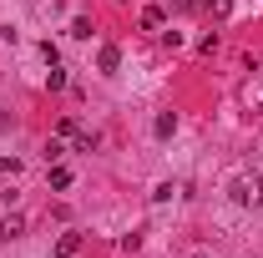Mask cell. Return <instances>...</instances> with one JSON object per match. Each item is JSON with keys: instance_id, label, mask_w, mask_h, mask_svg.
<instances>
[{"instance_id": "1", "label": "cell", "mask_w": 263, "mask_h": 258, "mask_svg": "<svg viewBox=\"0 0 263 258\" xmlns=\"http://www.w3.org/2000/svg\"><path fill=\"white\" fill-rule=\"evenodd\" d=\"M228 193H233V202H238V208H258L263 188L253 182V177H233V182H228Z\"/></svg>"}, {"instance_id": "2", "label": "cell", "mask_w": 263, "mask_h": 258, "mask_svg": "<svg viewBox=\"0 0 263 258\" xmlns=\"http://www.w3.org/2000/svg\"><path fill=\"white\" fill-rule=\"evenodd\" d=\"M97 66H101V71H106V76H111V71H117V66H122V51H117V46H101V56H97Z\"/></svg>"}, {"instance_id": "3", "label": "cell", "mask_w": 263, "mask_h": 258, "mask_svg": "<svg viewBox=\"0 0 263 258\" xmlns=\"http://www.w3.org/2000/svg\"><path fill=\"white\" fill-rule=\"evenodd\" d=\"M21 233H26V218H21V213H10V218L0 223V238H21Z\"/></svg>"}, {"instance_id": "4", "label": "cell", "mask_w": 263, "mask_h": 258, "mask_svg": "<svg viewBox=\"0 0 263 258\" xmlns=\"http://www.w3.org/2000/svg\"><path fill=\"white\" fill-rule=\"evenodd\" d=\"M76 248H81V233H61V238H56V253L61 258H71Z\"/></svg>"}, {"instance_id": "5", "label": "cell", "mask_w": 263, "mask_h": 258, "mask_svg": "<svg viewBox=\"0 0 263 258\" xmlns=\"http://www.w3.org/2000/svg\"><path fill=\"white\" fill-rule=\"evenodd\" d=\"M157 137H172V132H177V112H162V117H157Z\"/></svg>"}, {"instance_id": "6", "label": "cell", "mask_w": 263, "mask_h": 258, "mask_svg": "<svg viewBox=\"0 0 263 258\" xmlns=\"http://www.w3.org/2000/svg\"><path fill=\"white\" fill-rule=\"evenodd\" d=\"M142 31H162V10H157V5L142 10Z\"/></svg>"}, {"instance_id": "7", "label": "cell", "mask_w": 263, "mask_h": 258, "mask_svg": "<svg viewBox=\"0 0 263 258\" xmlns=\"http://www.w3.org/2000/svg\"><path fill=\"white\" fill-rule=\"evenodd\" d=\"M46 86H51V91H61V86H66V71H61V66H51V71H46Z\"/></svg>"}, {"instance_id": "8", "label": "cell", "mask_w": 263, "mask_h": 258, "mask_svg": "<svg viewBox=\"0 0 263 258\" xmlns=\"http://www.w3.org/2000/svg\"><path fill=\"white\" fill-rule=\"evenodd\" d=\"M71 35H76V41H86V35H91V21H86V15H76V21H71Z\"/></svg>"}, {"instance_id": "9", "label": "cell", "mask_w": 263, "mask_h": 258, "mask_svg": "<svg viewBox=\"0 0 263 258\" xmlns=\"http://www.w3.org/2000/svg\"><path fill=\"white\" fill-rule=\"evenodd\" d=\"M61 152H66L61 137H51V142H46V162H61Z\"/></svg>"}, {"instance_id": "10", "label": "cell", "mask_w": 263, "mask_h": 258, "mask_svg": "<svg viewBox=\"0 0 263 258\" xmlns=\"http://www.w3.org/2000/svg\"><path fill=\"white\" fill-rule=\"evenodd\" d=\"M51 188H71V172L66 167H51Z\"/></svg>"}, {"instance_id": "11", "label": "cell", "mask_w": 263, "mask_h": 258, "mask_svg": "<svg viewBox=\"0 0 263 258\" xmlns=\"http://www.w3.org/2000/svg\"><path fill=\"white\" fill-rule=\"evenodd\" d=\"M21 172V157H0V177H15Z\"/></svg>"}, {"instance_id": "12", "label": "cell", "mask_w": 263, "mask_h": 258, "mask_svg": "<svg viewBox=\"0 0 263 258\" xmlns=\"http://www.w3.org/2000/svg\"><path fill=\"white\" fill-rule=\"evenodd\" d=\"M202 5H208V10H218V15L228 10V0H202Z\"/></svg>"}, {"instance_id": "13", "label": "cell", "mask_w": 263, "mask_h": 258, "mask_svg": "<svg viewBox=\"0 0 263 258\" xmlns=\"http://www.w3.org/2000/svg\"><path fill=\"white\" fill-rule=\"evenodd\" d=\"M193 258H202V253H193Z\"/></svg>"}]
</instances>
